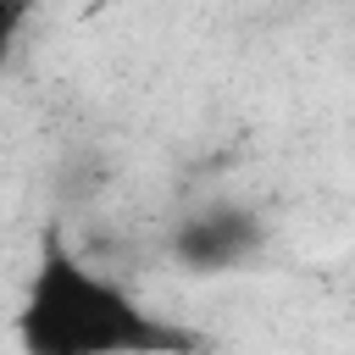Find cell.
<instances>
[{
	"label": "cell",
	"instance_id": "2",
	"mask_svg": "<svg viewBox=\"0 0 355 355\" xmlns=\"http://www.w3.org/2000/svg\"><path fill=\"white\" fill-rule=\"evenodd\" d=\"M22 17H28V0H0V44H11V39H17Z\"/></svg>",
	"mask_w": 355,
	"mask_h": 355
},
{
	"label": "cell",
	"instance_id": "1",
	"mask_svg": "<svg viewBox=\"0 0 355 355\" xmlns=\"http://www.w3.org/2000/svg\"><path fill=\"white\" fill-rule=\"evenodd\" d=\"M128 338H133L128 305L100 277H89L83 266H67V261H55L44 272L39 300L28 311V344H39V349H111Z\"/></svg>",
	"mask_w": 355,
	"mask_h": 355
}]
</instances>
